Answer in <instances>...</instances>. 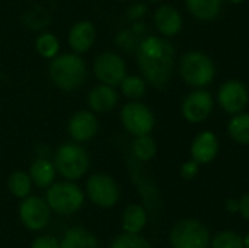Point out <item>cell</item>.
I'll use <instances>...</instances> for the list:
<instances>
[{
	"label": "cell",
	"mask_w": 249,
	"mask_h": 248,
	"mask_svg": "<svg viewBox=\"0 0 249 248\" xmlns=\"http://www.w3.org/2000/svg\"><path fill=\"white\" fill-rule=\"evenodd\" d=\"M147 224V210L142 205H130L123 213V228L125 234L139 235Z\"/></svg>",
	"instance_id": "cell-21"
},
{
	"label": "cell",
	"mask_w": 249,
	"mask_h": 248,
	"mask_svg": "<svg viewBox=\"0 0 249 248\" xmlns=\"http://www.w3.org/2000/svg\"><path fill=\"white\" fill-rule=\"evenodd\" d=\"M121 92L124 96L137 101L140 99L144 94H146V80L140 76L131 75V76H125V79L121 82Z\"/></svg>",
	"instance_id": "cell-27"
},
{
	"label": "cell",
	"mask_w": 249,
	"mask_h": 248,
	"mask_svg": "<svg viewBox=\"0 0 249 248\" xmlns=\"http://www.w3.org/2000/svg\"><path fill=\"white\" fill-rule=\"evenodd\" d=\"M229 3H232V4H238V3H242L244 0H228Z\"/></svg>",
	"instance_id": "cell-37"
},
{
	"label": "cell",
	"mask_w": 249,
	"mask_h": 248,
	"mask_svg": "<svg viewBox=\"0 0 249 248\" xmlns=\"http://www.w3.org/2000/svg\"><path fill=\"white\" fill-rule=\"evenodd\" d=\"M239 213L245 221L249 222V193L244 194L239 200Z\"/></svg>",
	"instance_id": "cell-34"
},
{
	"label": "cell",
	"mask_w": 249,
	"mask_h": 248,
	"mask_svg": "<svg viewBox=\"0 0 249 248\" xmlns=\"http://www.w3.org/2000/svg\"><path fill=\"white\" fill-rule=\"evenodd\" d=\"M98 130H99L98 118L90 111H77L76 114L71 115L67 126V132L70 137L77 143L89 142L96 136Z\"/></svg>",
	"instance_id": "cell-13"
},
{
	"label": "cell",
	"mask_w": 249,
	"mask_h": 248,
	"mask_svg": "<svg viewBox=\"0 0 249 248\" xmlns=\"http://www.w3.org/2000/svg\"><path fill=\"white\" fill-rule=\"evenodd\" d=\"M150 1H159V0H150Z\"/></svg>",
	"instance_id": "cell-38"
},
{
	"label": "cell",
	"mask_w": 249,
	"mask_h": 248,
	"mask_svg": "<svg viewBox=\"0 0 249 248\" xmlns=\"http://www.w3.org/2000/svg\"><path fill=\"white\" fill-rule=\"evenodd\" d=\"M158 151L155 139L147 134V136H139L134 139L131 145V153L139 162H147L155 158Z\"/></svg>",
	"instance_id": "cell-24"
},
{
	"label": "cell",
	"mask_w": 249,
	"mask_h": 248,
	"mask_svg": "<svg viewBox=\"0 0 249 248\" xmlns=\"http://www.w3.org/2000/svg\"><path fill=\"white\" fill-rule=\"evenodd\" d=\"M60 248H101L96 237L85 228L74 227L66 231L60 241Z\"/></svg>",
	"instance_id": "cell-20"
},
{
	"label": "cell",
	"mask_w": 249,
	"mask_h": 248,
	"mask_svg": "<svg viewBox=\"0 0 249 248\" xmlns=\"http://www.w3.org/2000/svg\"><path fill=\"white\" fill-rule=\"evenodd\" d=\"M117 104H118V94L115 88L102 83L95 86L88 95V105L95 113H108L114 110Z\"/></svg>",
	"instance_id": "cell-17"
},
{
	"label": "cell",
	"mask_w": 249,
	"mask_h": 248,
	"mask_svg": "<svg viewBox=\"0 0 249 248\" xmlns=\"http://www.w3.org/2000/svg\"><path fill=\"white\" fill-rule=\"evenodd\" d=\"M35 48L38 54L44 58H55L60 51L58 38L51 32H42L35 41Z\"/></svg>",
	"instance_id": "cell-26"
},
{
	"label": "cell",
	"mask_w": 249,
	"mask_h": 248,
	"mask_svg": "<svg viewBox=\"0 0 249 248\" xmlns=\"http://www.w3.org/2000/svg\"><path fill=\"white\" fill-rule=\"evenodd\" d=\"M212 248H245L244 247V238L235 232V231H222L219 232L212 241Z\"/></svg>",
	"instance_id": "cell-29"
},
{
	"label": "cell",
	"mask_w": 249,
	"mask_h": 248,
	"mask_svg": "<svg viewBox=\"0 0 249 248\" xmlns=\"http://www.w3.org/2000/svg\"><path fill=\"white\" fill-rule=\"evenodd\" d=\"M191 158L198 165H207L213 162L219 152V140L213 132H201L196 136L190 148Z\"/></svg>",
	"instance_id": "cell-14"
},
{
	"label": "cell",
	"mask_w": 249,
	"mask_h": 248,
	"mask_svg": "<svg viewBox=\"0 0 249 248\" xmlns=\"http://www.w3.org/2000/svg\"><path fill=\"white\" fill-rule=\"evenodd\" d=\"M155 25L165 37H175L182 29V16L177 7L162 4L155 12Z\"/></svg>",
	"instance_id": "cell-16"
},
{
	"label": "cell",
	"mask_w": 249,
	"mask_h": 248,
	"mask_svg": "<svg viewBox=\"0 0 249 248\" xmlns=\"http://www.w3.org/2000/svg\"><path fill=\"white\" fill-rule=\"evenodd\" d=\"M89 164V155L79 143H64L54 155V167L57 172L67 181L82 178L86 174Z\"/></svg>",
	"instance_id": "cell-3"
},
{
	"label": "cell",
	"mask_w": 249,
	"mask_h": 248,
	"mask_svg": "<svg viewBox=\"0 0 249 248\" xmlns=\"http://www.w3.org/2000/svg\"><path fill=\"white\" fill-rule=\"evenodd\" d=\"M146 12H147V6L144 3H134L128 7V10L125 12V16L128 20L137 22L146 15Z\"/></svg>",
	"instance_id": "cell-32"
},
{
	"label": "cell",
	"mask_w": 249,
	"mask_h": 248,
	"mask_svg": "<svg viewBox=\"0 0 249 248\" xmlns=\"http://www.w3.org/2000/svg\"><path fill=\"white\" fill-rule=\"evenodd\" d=\"M169 241L172 248H209L210 232L197 219H181L171 228Z\"/></svg>",
	"instance_id": "cell-6"
},
{
	"label": "cell",
	"mask_w": 249,
	"mask_h": 248,
	"mask_svg": "<svg viewBox=\"0 0 249 248\" xmlns=\"http://www.w3.org/2000/svg\"><path fill=\"white\" fill-rule=\"evenodd\" d=\"M22 20L32 29H42L50 23V13L41 6H34L22 16Z\"/></svg>",
	"instance_id": "cell-28"
},
{
	"label": "cell",
	"mask_w": 249,
	"mask_h": 248,
	"mask_svg": "<svg viewBox=\"0 0 249 248\" xmlns=\"http://www.w3.org/2000/svg\"><path fill=\"white\" fill-rule=\"evenodd\" d=\"M146 32V25L142 22H134L130 28H124L121 29L117 35H115V45L127 53H133L137 51L142 39H143V34Z\"/></svg>",
	"instance_id": "cell-19"
},
{
	"label": "cell",
	"mask_w": 249,
	"mask_h": 248,
	"mask_svg": "<svg viewBox=\"0 0 249 248\" xmlns=\"http://www.w3.org/2000/svg\"><path fill=\"white\" fill-rule=\"evenodd\" d=\"M31 248H60V241L53 235H41L32 243Z\"/></svg>",
	"instance_id": "cell-33"
},
{
	"label": "cell",
	"mask_w": 249,
	"mask_h": 248,
	"mask_svg": "<svg viewBox=\"0 0 249 248\" xmlns=\"http://www.w3.org/2000/svg\"><path fill=\"white\" fill-rule=\"evenodd\" d=\"M137 63L144 79L155 88H165L175 66V50L163 38L149 35L142 39L137 51Z\"/></svg>",
	"instance_id": "cell-1"
},
{
	"label": "cell",
	"mask_w": 249,
	"mask_h": 248,
	"mask_svg": "<svg viewBox=\"0 0 249 248\" xmlns=\"http://www.w3.org/2000/svg\"><path fill=\"white\" fill-rule=\"evenodd\" d=\"M7 187H9V191L15 197L26 199V197H29V193L32 189V180H31L29 174H26L23 171H16V172L10 174Z\"/></svg>",
	"instance_id": "cell-25"
},
{
	"label": "cell",
	"mask_w": 249,
	"mask_h": 248,
	"mask_svg": "<svg viewBox=\"0 0 249 248\" xmlns=\"http://www.w3.org/2000/svg\"><path fill=\"white\" fill-rule=\"evenodd\" d=\"M55 174L57 170L54 167V162H51L48 158L35 159L29 170V177L32 180V184H35L39 189H48L50 186H53Z\"/></svg>",
	"instance_id": "cell-18"
},
{
	"label": "cell",
	"mask_w": 249,
	"mask_h": 248,
	"mask_svg": "<svg viewBox=\"0 0 249 248\" xmlns=\"http://www.w3.org/2000/svg\"><path fill=\"white\" fill-rule=\"evenodd\" d=\"M244 247L249 248V232L244 237Z\"/></svg>",
	"instance_id": "cell-36"
},
{
	"label": "cell",
	"mask_w": 249,
	"mask_h": 248,
	"mask_svg": "<svg viewBox=\"0 0 249 248\" xmlns=\"http://www.w3.org/2000/svg\"><path fill=\"white\" fill-rule=\"evenodd\" d=\"M51 209L45 200L38 196H29L23 199L19 206V218L22 224L31 231H41L50 222Z\"/></svg>",
	"instance_id": "cell-11"
},
{
	"label": "cell",
	"mask_w": 249,
	"mask_h": 248,
	"mask_svg": "<svg viewBox=\"0 0 249 248\" xmlns=\"http://www.w3.org/2000/svg\"><path fill=\"white\" fill-rule=\"evenodd\" d=\"M188 10L200 20H213L222 10V0H185Z\"/></svg>",
	"instance_id": "cell-22"
},
{
	"label": "cell",
	"mask_w": 249,
	"mask_h": 248,
	"mask_svg": "<svg viewBox=\"0 0 249 248\" xmlns=\"http://www.w3.org/2000/svg\"><path fill=\"white\" fill-rule=\"evenodd\" d=\"M86 194L99 208H112L120 200V187L112 177L93 174L86 181Z\"/></svg>",
	"instance_id": "cell-9"
},
{
	"label": "cell",
	"mask_w": 249,
	"mask_h": 248,
	"mask_svg": "<svg viewBox=\"0 0 249 248\" xmlns=\"http://www.w3.org/2000/svg\"><path fill=\"white\" fill-rule=\"evenodd\" d=\"M120 117L124 129L136 137L150 134L155 127V114L146 104L139 101L125 104L120 113Z\"/></svg>",
	"instance_id": "cell-7"
},
{
	"label": "cell",
	"mask_w": 249,
	"mask_h": 248,
	"mask_svg": "<svg viewBox=\"0 0 249 248\" xmlns=\"http://www.w3.org/2000/svg\"><path fill=\"white\" fill-rule=\"evenodd\" d=\"M93 73L102 85L115 88L121 85V82L125 79L127 66L120 54L114 51H105L96 57L93 64Z\"/></svg>",
	"instance_id": "cell-8"
},
{
	"label": "cell",
	"mask_w": 249,
	"mask_h": 248,
	"mask_svg": "<svg viewBox=\"0 0 249 248\" xmlns=\"http://www.w3.org/2000/svg\"><path fill=\"white\" fill-rule=\"evenodd\" d=\"M123 1H124V0H123Z\"/></svg>",
	"instance_id": "cell-39"
},
{
	"label": "cell",
	"mask_w": 249,
	"mask_h": 248,
	"mask_svg": "<svg viewBox=\"0 0 249 248\" xmlns=\"http://www.w3.org/2000/svg\"><path fill=\"white\" fill-rule=\"evenodd\" d=\"M45 202L58 215H73L82 208L85 194L73 181H63L48 187Z\"/></svg>",
	"instance_id": "cell-5"
},
{
	"label": "cell",
	"mask_w": 249,
	"mask_h": 248,
	"mask_svg": "<svg viewBox=\"0 0 249 248\" xmlns=\"http://www.w3.org/2000/svg\"><path fill=\"white\" fill-rule=\"evenodd\" d=\"M198 171H200V165H198L196 161H193V159H190V161L184 162V164H182V167H181V170H179L181 177H182L184 180H187V181L194 180V178L197 177Z\"/></svg>",
	"instance_id": "cell-31"
},
{
	"label": "cell",
	"mask_w": 249,
	"mask_h": 248,
	"mask_svg": "<svg viewBox=\"0 0 249 248\" xmlns=\"http://www.w3.org/2000/svg\"><path fill=\"white\" fill-rule=\"evenodd\" d=\"M96 38V29L95 25L89 20H79L76 22L67 35V41L70 48L76 54L86 53L95 42Z\"/></svg>",
	"instance_id": "cell-15"
},
{
	"label": "cell",
	"mask_w": 249,
	"mask_h": 248,
	"mask_svg": "<svg viewBox=\"0 0 249 248\" xmlns=\"http://www.w3.org/2000/svg\"><path fill=\"white\" fill-rule=\"evenodd\" d=\"M109 248H152L150 243L142 237L134 234H123L114 240Z\"/></svg>",
	"instance_id": "cell-30"
},
{
	"label": "cell",
	"mask_w": 249,
	"mask_h": 248,
	"mask_svg": "<svg viewBox=\"0 0 249 248\" xmlns=\"http://www.w3.org/2000/svg\"><path fill=\"white\" fill-rule=\"evenodd\" d=\"M217 102L220 108L231 115L244 113L249 102L248 88L241 80H228L217 92Z\"/></svg>",
	"instance_id": "cell-10"
},
{
	"label": "cell",
	"mask_w": 249,
	"mask_h": 248,
	"mask_svg": "<svg viewBox=\"0 0 249 248\" xmlns=\"http://www.w3.org/2000/svg\"><path fill=\"white\" fill-rule=\"evenodd\" d=\"M226 209H228L231 213L239 212V200H235V199L228 200V202H226Z\"/></svg>",
	"instance_id": "cell-35"
},
{
	"label": "cell",
	"mask_w": 249,
	"mask_h": 248,
	"mask_svg": "<svg viewBox=\"0 0 249 248\" xmlns=\"http://www.w3.org/2000/svg\"><path fill=\"white\" fill-rule=\"evenodd\" d=\"M50 79L63 91H74L80 88L88 76L85 60L76 53H64L53 58L48 67Z\"/></svg>",
	"instance_id": "cell-2"
},
{
	"label": "cell",
	"mask_w": 249,
	"mask_h": 248,
	"mask_svg": "<svg viewBox=\"0 0 249 248\" xmlns=\"http://www.w3.org/2000/svg\"><path fill=\"white\" fill-rule=\"evenodd\" d=\"M228 133L232 140L249 146V113H239L228 123Z\"/></svg>",
	"instance_id": "cell-23"
},
{
	"label": "cell",
	"mask_w": 249,
	"mask_h": 248,
	"mask_svg": "<svg viewBox=\"0 0 249 248\" xmlns=\"http://www.w3.org/2000/svg\"><path fill=\"white\" fill-rule=\"evenodd\" d=\"M214 99L209 91L197 89L187 95L182 102V115L188 123H203L213 111Z\"/></svg>",
	"instance_id": "cell-12"
},
{
	"label": "cell",
	"mask_w": 249,
	"mask_h": 248,
	"mask_svg": "<svg viewBox=\"0 0 249 248\" xmlns=\"http://www.w3.org/2000/svg\"><path fill=\"white\" fill-rule=\"evenodd\" d=\"M179 73L187 85L204 88L213 82L216 67L213 60L203 51H188L181 60Z\"/></svg>",
	"instance_id": "cell-4"
}]
</instances>
